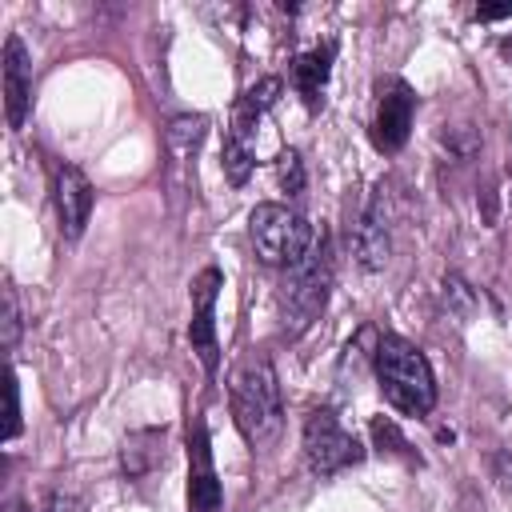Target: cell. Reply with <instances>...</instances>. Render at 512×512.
<instances>
[{"instance_id": "cell-10", "label": "cell", "mask_w": 512, "mask_h": 512, "mask_svg": "<svg viewBox=\"0 0 512 512\" xmlns=\"http://www.w3.org/2000/svg\"><path fill=\"white\" fill-rule=\"evenodd\" d=\"M52 192H56V212H60V232L68 240H76L92 216V184L88 176L76 168V164H60L56 168V180H52Z\"/></svg>"}, {"instance_id": "cell-9", "label": "cell", "mask_w": 512, "mask_h": 512, "mask_svg": "<svg viewBox=\"0 0 512 512\" xmlns=\"http://www.w3.org/2000/svg\"><path fill=\"white\" fill-rule=\"evenodd\" d=\"M4 116H8V128H24L28 120V104H32V64H28V52H24V40L20 36H8L4 40Z\"/></svg>"}, {"instance_id": "cell-14", "label": "cell", "mask_w": 512, "mask_h": 512, "mask_svg": "<svg viewBox=\"0 0 512 512\" xmlns=\"http://www.w3.org/2000/svg\"><path fill=\"white\" fill-rule=\"evenodd\" d=\"M372 444L380 448V456H392V460H404V464H420V456L412 452V444L404 440V432L392 420H384V416L372 420Z\"/></svg>"}, {"instance_id": "cell-12", "label": "cell", "mask_w": 512, "mask_h": 512, "mask_svg": "<svg viewBox=\"0 0 512 512\" xmlns=\"http://www.w3.org/2000/svg\"><path fill=\"white\" fill-rule=\"evenodd\" d=\"M328 72H332V44L312 48V52L292 60V84H296V92L304 96L308 108H320V100H324L320 92L328 84Z\"/></svg>"}, {"instance_id": "cell-3", "label": "cell", "mask_w": 512, "mask_h": 512, "mask_svg": "<svg viewBox=\"0 0 512 512\" xmlns=\"http://www.w3.org/2000/svg\"><path fill=\"white\" fill-rule=\"evenodd\" d=\"M248 236L252 248L264 264L272 268H292L308 256V248L316 244V232L304 216H296L284 204H256L248 216Z\"/></svg>"}, {"instance_id": "cell-20", "label": "cell", "mask_w": 512, "mask_h": 512, "mask_svg": "<svg viewBox=\"0 0 512 512\" xmlns=\"http://www.w3.org/2000/svg\"><path fill=\"white\" fill-rule=\"evenodd\" d=\"M44 512H84V504L72 500V496H52V500L44 504Z\"/></svg>"}, {"instance_id": "cell-8", "label": "cell", "mask_w": 512, "mask_h": 512, "mask_svg": "<svg viewBox=\"0 0 512 512\" xmlns=\"http://www.w3.org/2000/svg\"><path fill=\"white\" fill-rule=\"evenodd\" d=\"M224 500L220 476L212 464V444H208V424L196 416L188 424V512H216Z\"/></svg>"}, {"instance_id": "cell-7", "label": "cell", "mask_w": 512, "mask_h": 512, "mask_svg": "<svg viewBox=\"0 0 512 512\" xmlns=\"http://www.w3.org/2000/svg\"><path fill=\"white\" fill-rule=\"evenodd\" d=\"M376 92L380 96H376V116H372V144L380 152H400L404 140H408V132H412L416 92L404 80H396V76L380 80Z\"/></svg>"}, {"instance_id": "cell-17", "label": "cell", "mask_w": 512, "mask_h": 512, "mask_svg": "<svg viewBox=\"0 0 512 512\" xmlns=\"http://www.w3.org/2000/svg\"><path fill=\"white\" fill-rule=\"evenodd\" d=\"M16 336H20V312H16V292L4 288V348L16 352Z\"/></svg>"}, {"instance_id": "cell-19", "label": "cell", "mask_w": 512, "mask_h": 512, "mask_svg": "<svg viewBox=\"0 0 512 512\" xmlns=\"http://www.w3.org/2000/svg\"><path fill=\"white\" fill-rule=\"evenodd\" d=\"M512 16V4H480L476 8V20H504Z\"/></svg>"}, {"instance_id": "cell-4", "label": "cell", "mask_w": 512, "mask_h": 512, "mask_svg": "<svg viewBox=\"0 0 512 512\" xmlns=\"http://www.w3.org/2000/svg\"><path fill=\"white\" fill-rule=\"evenodd\" d=\"M304 460L316 476H336L364 460L360 440L336 420L332 408H312L304 420Z\"/></svg>"}, {"instance_id": "cell-15", "label": "cell", "mask_w": 512, "mask_h": 512, "mask_svg": "<svg viewBox=\"0 0 512 512\" xmlns=\"http://www.w3.org/2000/svg\"><path fill=\"white\" fill-rule=\"evenodd\" d=\"M204 128H208L204 116H180V120H172V124H168V144H172V152H176V156H192L196 144L204 140Z\"/></svg>"}, {"instance_id": "cell-13", "label": "cell", "mask_w": 512, "mask_h": 512, "mask_svg": "<svg viewBox=\"0 0 512 512\" xmlns=\"http://www.w3.org/2000/svg\"><path fill=\"white\" fill-rule=\"evenodd\" d=\"M220 168H224L228 184H236V188H240V184L252 176V168H256V148H252V144H244V140H236V136H224Z\"/></svg>"}, {"instance_id": "cell-18", "label": "cell", "mask_w": 512, "mask_h": 512, "mask_svg": "<svg viewBox=\"0 0 512 512\" xmlns=\"http://www.w3.org/2000/svg\"><path fill=\"white\" fill-rule=\"evenodd\" d=\"M20 432V388L16 376H8V424H4V440H12Z\"/></svg>"}, {"instance_id": "cell-11", "label": "cell", "mask_w": 512, "mask_h": 512, "mask_svg": "<svg viewBox=\"0 0 512 512\" xmlns=\"http://www.w3.org/2000/svg\"><path fill=\"white\" fill-rule=\"evenodd\" d=\"M356 256L368 272L384 268L388 260V208H384V188H376L364 204L360 228H356Z\"/></svg>"}, {"instance_id": "cell-5", "label": "cell", "mask_w": 512, "mask_h": 512, "mask_svg": "<svg viewBox=\"0 0 512 512\" xmlns=\"http://www.w3.org/2000/svg\"><path fill=\"white\" fill-rule=\"evenodd\" d=\"M328 272H332V260H328V240L320 236L316 248H308V256L300 264L288 268L284 276V308L292 312L296 324H308L320 308H324V296H328Z\"/></svg>"}, {"instance_id": "cell-1", "label": "cell", "mask_w": 512, "mask_h": 512, "mask_svg": "<svg viewBox=\"0 0 512 512\" xmlns=\"http://www.w3.org/2000/svg\"><path fill=\"white\" fill-rule=\"evenodd\" d=\"M228 404H232V420L240 428V436L252 448H264L276 440L280 432V384L272 372V360L260 352H248L228 380Z\"/></svg>"}, {"instance_id": "cell-6", "label": "cell", "mask_w": 512, "mask_h": 512, "mask_svg": "<svg viewBox=\"0 0 512 512\" xmlns=\"http://www.w3.org/2000/svg\"><path fill=\"white\" fill-rule=\"evenodd\" d=\"M224 288V272L220 268H204L192 280V324H188V340L192 352L200 356L204 372L216 376L220 368V344H216V296Z\"/></svg>"}, {"instance_id": "cell-2", "label": "cell", "mask_w": 512, "mask_h": 512, "mask_svg": "<svg viewBox=\"0 0 512 512\" xmlns=\"http://www.w3.org/2000/svg\"><path fill=\"white\" fill-rule=\"evenodd\" d=\"M372 364H376L388 404L400 408L404 416H424L436 404V376L416 344H408L400 336H384L372 352Z\"/></svg>"}, {"instance_id": "cell-16", "label": "cell", "mask_w": 512, "mask_h": 512, "mask_svg": "<svg viewBox=\"0 0 512 512\" xmlns=\"http://www.w3.org/2000/svg\"><path fill=\"white\" fill-rule=\"evenodd\" d=\"M280 184H284V192H300L304 188V164H300L296 152L280 156Z\"/></svg>"}]
</instances>
